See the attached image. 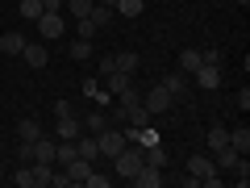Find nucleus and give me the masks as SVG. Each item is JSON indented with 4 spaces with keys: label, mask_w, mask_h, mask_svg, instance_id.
<instances>
[{
    "label": "nucleus",
    "mask_w": 250,
    "mask_h": 188,
    "mask_svg": "<svg viewBox=\"0 0 250 188\" xmlns=\"http://www.w3.org/2000/svg\"><path fill=\"white\" fill-rule=\"evenodd\" d=\"M188 171L200 180V188H217V184H221V171H217V163H213V155H208V151L192 155V159H188Z\"/></svg>",
    "instance_id": "1"
},
{
    "label": "nucleus",
    "mask_w": 250,
    "mask_h": 188,
    "mask_svg": "<svg viewBox=\"0 0 250 188\" xmlns=\"http://www.w3.org/2000/svg\"><path fill=\"white\" fill-rule=\"evenodd\" d=\"M108 163H113V171H117L121 180H129V176H134L138 167H142V146H134V142H129V146H125L121 155H113Z\"/></svg>",
    "instance_id": "2"
},
{
    "label": "nucleus",
    "mask_w": 250,
    "mask_h": 188,
    "mask_svg": "<svg viewBox=\"0 0 250 188\" xmlns=\"http://www.w3.org/2000/svg\"><path fill=\"white\" fill-rule=\"evenodd\" d=\"M221 80H225L221 67H213V63H200L196 71H192V84H196L200 92H217V88H221Z\"/></svg>",
    "instance_id": "3"
},
{
    "label": "nucleus",
    "mask_w": 250,
    "mask_h": 188,
    "mask_svg": "<svg viewBox=\"0 0 250 188\" xmlns=\"http://www.w3.org/2000/svg\"><path fill=\"white\" fill-rule=\"evenodd\" d=\"M142 105L150 109V117H159V113H167V109H175V96H171V92L163 88V84H154V88L142 96Z\"/></svg>",
    "instance_id": "4"
},
{
    "label": "nucleus",
    "mask_w": 250,
    "mask_h": 188,
    "mask_svg": "<svg viewBox=\"0 0 250 188\" xmlns=\"http://www.w3.org/2000/svg\"><path fill=\"white\" fill-rule=\"evenodd\" d=\"M38 34H42L46 42L62 38L67 34V17H62V13H42V17H38Z\"/></svg>",
    "instance_id": "5"
},
{
    "label": "nucleus",
    "mask_w": 250,
    "mask_h": 188,
    "mask_svg": "<svg viewBox=\"0 0 250 188\" xmlns=\"http://www.w3.org/2000/svg\"><path fill=\"white\" fill-rule=\"evenodd\" d=\"M163 180H167V176H163V167H150V163H142V167L129 176V184H134V188H159Z\"/></svg>",
    "instance_id": "6"
},
{
    "label": "nucleus",
    "mask_w": 250,
    "mask_h": 188,
    "mask_svg": "<svg viewBox=\"0 0 250 188\" xmlns=\"http://www.w3.org/2000/svg\"><path fill=\"white\" fill-rule=\"evenodd\" d=\"M21 59H25V67H38V71H42L46 63H50V46H46V42H25Z\"/></svg>",
    "instance_id": "7"
},
{
    "label": "nucleus",
    "mask_w": 250,
    "mask_h": 188,
    "mask_svg": "<svg viewBox=\"0 0 250 188\" xmlns=\"http://www.w3.org/2000/svg\"><path fill=\"white\" fill-rule=\"evenodd\" d=\"M54 121H59V125H54V138H80L83 134V117H54Z\"/></svg>",
    "instance_id": "8"
},
{
    "label": "nucleus",
    "mask_w": 250,
    "mask_h": 188,
    "mask_svg": "<svg viewBox=\"0 0 250 188\" xmlns=\"http://www.w3.org/2000/svg\"><path fill=\"white\" fill-rule=\"evenodd\" d=\"M25 42H29L25 34H17V29H9V34L0 38V54H9V59H21V50H25Z\"/></svg>",
    "instance_id": "9"
},
{
    "label": "nucleus",
    "mask_w": 250,
    "mask_h": 188,
    "mask_svg": "<svg viewBox=\"0 0 250 188\" xmlns=\"http://www.w3.org/2000/svg\"><path fill=\"white\" fill-rule=\"evenodd\" d=\"M13 184H17V188H42L38 167H34V163H17V171H13Z\"/></svg>",
    "instance_id": "10"
},
{
    "label": "nucleus",
    "mask_w": 250,
    "mask_h": 188,
    "mask_svg": "<svg viewBox=\"0 0 250 188\" xmlns=\"http://www.w3.org/2000/svg\"><path fill=\"white\" fill-rule=\"evenodd\" d=\"M159 84H163V88H167V92H171V96H175V100H184V96H188V88H192L184 71H175V75H163Z\"/></svg>",
    "instance_id": "11"
},
{
    "label": "nucleus",
    "mask_w": 250,
    "mask_h": 188,
    "mask_svg": "<svg viewBox=\"0 0 250 188\" xmlns=\"http://www.w3.org/2000/svg\"><path fill=\"white\" fill-rule=\"evenodd\" d=\"M75 155H80V159H88V163H96V159H100L96 134H80V138H75Z\"/></svg>",
    "instance_id": "12"
},
{
    "label": "nucleus",
    "mask_w": 250,
    "mask_h": 188,
    "mask_svg": "<svg viewBox=\"0 0 250 188\" xmlns=\"http://www.w3.org/2000/svg\"><path fill=\"white\" fill-rule=\"evenodd\" d=\"M17 138H21V142H38V138H42V121L21 117V121H17Z\"/></svg>",
    "instance_id": "13"
},
{
    "label": "nucleus",
    "mask_w": 250,
    "mask_h": 188,
    "mask_svg": "<svg viewBox=\"0 0 250 188\" xmlns=\"http://www.w3.org/2000/svg\"><path fill=\"white\" fill-rule=\"evenodd\" d=\"M67 54H71L75 63H88L92 54H96V46H92L88 38H75V42H67Z\"/></svg>",
    "instance_id": "14"
},
{
    "label": "nucleus",
    "mask_w": 250,
    "mask_h": 188,
    "mask_svg": "<svg viewBox=\"0 0 250 188\" xmlns=\"http://www.w3.org/2000/svg\"><path fill=\"white\" fill-rule=\"evenodd\" d=\"M238 159H242V155L233 151L229 142H225L221 151H213V163H217V171H233V163H238Z\"/></svg>",
    "instance_id": "15"
},
{
    "label": "nucleus",
    "mask_w": 250,
    "mask_h": 188,
    "mask_svg": "<svg viewBox=\"0 0 250 188\" xmlns=\"http://www.w3.org/2000/svg\"><path fill=\"white\" fill-rule=\"evenodd\" d=\"M113 59H117V71H125V75H134L138 67H142V59H138L134 50H113Z\"/></svg>",
    "instance_id": "16"
},
{
    "label": "nucleus",
    "mask_w": 250,
    "mask_h": 188,
    "mask_svg": "<svg viewBox=\"0 0 250 188\" xmlns=\"http://www.w3.org/2000/svg\"><path fill=\"white\" fill-rule=\"evenodd\" d=\"M229 146H233L238 155L250 151V125H233V130H229Z\"/></svg>",
    "instance_id": "17"
},
{
    "label": "nucleus",
    "mask_w": 250,
    "mask_h": 188,
    "mask_svg": "<svg viewBox=\"0 0 250 188\" xmlns=\"http://www.w3.org/2000/svg\"><path fill=\"white\" fill-rule=\"evenodd\" d=\"M104 125H108V113H104V109H92V113L83 117V134H100Z\"/></svg>",
    "instance_id": "18"
},
{
    "label": "nucleus",
    "mask_w": 250,
    "mask_h": 188,
    "mask_svg": "<svg viewBox=\"0 0 250 188\" xmlns=\"http://www.w3.org/2000/svg\"><path fill=\"white\" fill-rule=\"evenodd\" d=\"M88 17H92V25H96V29H108V25H113V17H117V13L108 9V4H92V13H88Z\"/></svg>",
    "instance_id": "19"
},
{
    "label": "nucleus",
    "mask_w": 250,
    "mask_h": 188,
    "mask_svg": "<svg viewBox=\"0 0 250 188\" xmlns=\"http://www.w3.org/2000/svg\"><path fill=\"white\" fill-rule=\"evenodd\" d=\"M200 63H205V59H200V50H196V46H188V50L179 54V71H184V75H192V71L200 67Z\"/></svg>",
    "instance_id": "20"
},
{
    "label": "nucleus",
    "mask_w": 250,
    "mask_h": 188,
    "mask_svg": "<svg viewBox=\"0 0 250 188\" xmlns=\"http://www.w3.org/2000/svg\"><path fill=\"white\" fill-rule=\"evenodd\" d=\"M34 163H54V142H50L46 134L34 142Z\"/></svg>",
    "instance_id": "21"
},
{
    "label": "nucleus",
    "mask_w": 250,
    "mask_h": 188,
    "mask_svg": "<svg viewBox=\"0 0 250 188\" xmlns=\"http://www.w3.org/2000/svg\"><path fill=\"white\" fill-rule=\"evenodd\" d=\"M104 80H108V92H113V96H117V92H125V88H129V84H134V75H125V71H108Z\"/></svg>",
    "instance_id": "22"
},
{
    "label": "nucleus",
    "mask_w": 250,
    "mask_h": 188,
    "mask_svg": "<svg viewBox=\"0 0 250 188\" xmlns=\"http://www.w3.org/2000/svg\"><path fill=\"white\" fill-rule=\"evenodd\" d=\"M92 4H96V0H62V9L71 13L75 21H80V17H88V13H92Z\"/></svg>",
    "instance_id": "23"
},
{
    "label": "nucleus",
    "mask_w": 250,
    "mask_h": 188,
    "mask_svg": "<svg viewBox=\"0 0 250 188\" xmlns=\"http://www.w3.org/2000/svg\"><path fill=\"white\" fill-rule=\"evenodd\" d=\"M225 142H229V130H225V125H213V130H208V155L221 151Z\"/></svg>",
    "instance_id": "24"
},
{
    "label": "nucleus",
    "mask_w": 250,
    "mask_h": 188,
    "mask_svg": "<svg viewBox=\"0 0 250 188\" xmlns=\"http://www.w3.org/2000/svg\"><path fill=\"white\" fill-rule=\"evenodd\" d=\"M113 13H121V17H142V0H117Z\"/></svg>",
    "instance_id": "25"
},
{
    "label": "nucleus",
    "mask_w": 250,
    "mask_h": 188,
    "mask_svg": "<svg viewBox=\"0 0 250 188\" xmlns=\"http://www.w3.org/2000/svg\"><path fill=\"white\" fill-rule=\"evenodd\" d=\"M17 13H21V17H29V21H38V17H42V0H21Z\"/></svg>",
    "instance_id": "26"
},
{
    "label": "nucleus",
    "mask_w": 250,
    "mask_h": 188,
    "mask_svg": "<svg viewBox=\"0 0 250 188\" xmlns=\"http://www.w3.org/2000/svg\"><path fill=\"white\" fill-rule=\"evenodd\" d=\"M96 34H100V29L92 25V17H80V21H75V38H88V42H92Z\"/></svg>",
    "instance_id": "27"
},
{
    "label": "nucleus",
    "mask_w": 250,
    "mask_h": 188,
    "mask_svg": "<svg viewBox=\"0 0 250 188\" xmlns=\"http://www.w3.org/2000/svg\"><path fill=\"white\" fill-rule=\"evenodd\" d=\"M200 59L213 63V67H221V63H225V50H221V46H205V50H200Z\"/></svg>",
    "instance_id": "28"
},
{
    "label": "nucleus",
    "mask_w": 250,
    "mask_h": 188,
    "mask_svg": "<svg viewBox=\"0 0 250 188\" xmlns=\"http://www.w3.org/2000/svg\"><path fill=\"white\" fill-rule=\"evenodd\" d=\"M108 180H113V176H100V171L92 167V171H88V180H83V184H88V188H108Z\"/></svg>",
    "instance_id": "29"
},
{
    "label": "nucleus",
    "mask_w": 250,
    "mask_h": 188,
    "mask_svg": "<svg viewBox=\"0 0 250 188\" xmlns=\"http://www.w3.org/2000/svg\"><path fill=\"white\" fill-rule=\"evenodd\" d=\"M108 71H117V59H113V50H104V54H100V75H108Z\"/></svg>",
    "instance_id": "30"
},
{
    "label": "nucleus",
    "mask_w": 250,
    "mask_h": 188,
    "mask_svg": "<svg viewBox=\"0 0 250 188\" xmlns=\"http://www.w3.org/2000/svg\"><path fill=\"white\" fill-rule=\"evenodd\" d=\"M71 113H75L71 100H54V117H71Z\"/></svg>",
    "instance_id": "31"
},
{
    "label": "nucleus",
    "mask_w": 250,
    "mask_h": 188,
    "mask_svg": "<svg viewBox=\"0 0 250 188\" xmlns=\"http://www.w3.org/2000/svg\"><path fill=\"white\" fill-rule=\"evenodd\" d=\"M17 159H21V163H34V142H21V146H17Z\"/></svg>",
    "instance_id": "32"
},
{
    "label": "nucleus",
    "mask_w": 250,
    "mask_h": 188,
    "mask_svg": "<svg viewBox=\"0 0 250 188\" xmlns=\"http://www.w3.org/2000/svg\"><path fill=\"white\" fill-rule=\"evenodd\" d=\"M233 105H238V109H242V113H246V109H250V88H242V92H238V96H233Z\"/></svg>",
    "instance_id": "33"
},
{
    "label": "nucleus",
    "mask_w": 250,
    "mask_h": 188,
    "mask_svg": "<svg viewBox=\"0 0 250 188\" xmlns=\"http://www.w3.org/2000/svg\"><path fill=\"white\" fill-rule=\"evenodd\" d=\"M42 13H62V0H42Z\"/></svg>",
    "instance_id": "34"
},
{
    "label": "nucleus",
    "mask_w": 250,
    "mask_h": 188,
    "mask_svg": "<svg viewBox=\"0 0 250 188\" xmlns=\"http://www.w3.org/2000/svg\"><path fill=\"white\" fill-rule=\"evenodd\" d=\"M233 4H238V9H250V0H233Z\"/></svg>",
    "instance_id": "35"
}]
</instances>
